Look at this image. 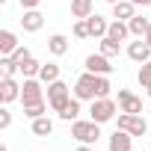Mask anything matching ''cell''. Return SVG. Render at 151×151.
I'll return each instance as SVG.
<instances>
[{
	"label": "cell",
	"mask_w": 151,
	"mask_h": 151,
	"mask_svg": "<svg viewBox=\"0 0 151 151\" xmlns=\"http://www.w3.org/2000/svg\"><path fill=\"white\" fill-rule=\"evenodd\" d=\"M42 86H45V83H42L39 77H24V83H21V104L30 107V104L45 101V89H42Z\"/></svg>",
	"instance_id": "cell-6"
},
{
	"label": "cell",
	"mask_w": 151,
	"mask_h": 151,
	"mask_svg": "<svg viewBox=\"0 0 151 151\" xmlns=\"http://www.w3.org/2000/svg\"><path fill=\"white\" fill-rule=\"evenodd\" d=\"M86 24H89V39H104L107 30H110V21H107L104 15H98V12H92V15L86 18Z\"/></svg>",
	"instance_id": "cell-13"
},
{
	"label": "cell",
	"mask_w": 151,
	"mask_h": 151,
	"mask_svg": "<svg viewBox=\"0 0 151 151\" xmlns=\"http://www.w3.org/2000/svg\"><path fill=\"white\" fill-rule=\"evenodd\" d=\"M39 71H42V62L36 56H30V59L21 62V77H39Z\"/></svg>",
	"instance_id": "cell-25"
},
{
	"label": "cell",
	"mask_w": 151,
	"mask_h": 151,
	"mask_svg": "<svg viewBox=\"0 0 151 151\" xmlns=\"http://www.w3.org/2000/svg\"><path fill=\"white\" fill-rule=\"evenodd\" d=\"M39 80H42L45 86H47V83H53V80H59V65H56V62H42Z\"/></svg>",
	"instance_id": "cell-21"
},
{
	"label": "cell",
	"mask_w": 151,
	"mask_h": 151,
	"mask_svg": "<svg viewBox=\"0 0 151 151\" xmlns=\"http://www.w3.org/2000/svg\"><path fill=\"white\" fill-rule=\"evenodd\" d=\"M74 151H92V145H83V142H80V145L74 148Z\"/></svg>",
	"instance_id": "cell-33"
},
{
	"label": "cell",
	"mask_w": 151,
	"mask_h": 151,
	"mask_svg": "<svg viewBox=\"0 0 151 151\" xmlns=\"http://www.w3.org/2000/svg\"><path fill=\"white\" fill-rule=\"evenodd\" d=\"M47 101H39V104H30V107H24V116L30 119V122H36V119H42V116H47Z\"/></svg>",
	"instance_id": "cell-24"
},
{
	"label": "cell",
	"mask_w": 151,
	"mask_h": 151,
	"mask_svg": "<svg viewBox=\"0 0 151 151\" xmlns=\"http://www.w3.org/2000/svg\"><path fill=\"white\" fill-rule=\"evenodd\" d=\"M95 12V0H71V18H89Z\"/></svg>",
	"instance_id": "cell-19"
},
{
	"label": "cell",
	"mask_w": 151,
	"mask_h": 151,
	"mask_svg": "<svg viewBox=\"0 0 151 151\" xmlns=\"http://www.w3.org/2000/svg\"><path fill=\"white\" fill-rule=\"evenodd\" d=\"M127 56H130L136 65H142V62H148V59H151V45H148L145 39H136V42H130V45H127Z\"/></svg>",
	"instance_id": "cell-10"
},
{
	"label": "cell",
	"mask_w": 151,
	"mask_h": 151,
	"mask_svg": "<svg viewBox=\"0 0 151 151\" xmlns=\"http://www.w3.org/2000/svg\"><path fill=\"white\" fill-rule=\"evenodd\" d=\"M18 47V36L12 30H0V56H9Z\"/></svg>",
	"instance_id": "cell-17"
},
{
	"label": "cell",
	"mask_w": 151,
	"mask_h": 151,
	"mask_svg": "<svg viewBox=\"0 0 151 151\" xmlns=\"http://www.w3.org/2000/svg\"><path fill=\"white\" fill-rule=\"evenodd\" d=\"M133 139H136L133 133L116 127V130L110 133V139H107V151H133Z\"/></svg>",
	"instance_id": "cell-7"
},
{
	"label": "cell",
	"mask_w": 151,
	"mask_h": 151,
	"mask_svg": "<svg viewBox=\"0 0 151 151\" xmlns=\"http://www.w3.org/2000/svg\"><path fill=\"white\" fill-rule=\"evenodd\" d=\"M42 0H21V9H39Z\"/></svg>",
	"instance_id": "cell-31"
},
{
	"label": "cell",
	"mask_w": 151,
	"mask_h": 151,
	"mask_svg": "<svg viewBox=\"0 0 151 151\" xmlns=\"http://www.w3.org/2000/svg\"><path fill=\"white\" fill-rule=\"evenodd\" d=\"M74 39H89V24H86V18H77L74 21Z\"/></svg>",
	"instance_id": "cell-28"
},
{
	"label": "cell",
	"mask_w": 151,
	"mask_h": 151,
	"mask_svg": "<svg viewBox=\"0 0 151 151\" xmlns=\"http://www.w3.org/2000/svg\"><path fill=\"white\" fill-rule=\"evenodd\" d=\"M127 27H130V36H136V39H142V36L148 33V27H151V21H148L145 15H139V12H136V15H133V18L127 21Z\"/></svg>",
	"instance_id": "cell-20"
},
{
	"label": "cell",
	"mask_w": 151,
	"mask_h": 151,
	"mask_svg": "<svg viewBox=\"0 0 151 151\" xmlns=\"http://www.w3.org/2000/svg\"><path fill=\"white\" fill-rule=\"evenodd\" d=\"M113 86L107 80V74H92V71H83L77 83H74V98L80 101H95V98H110Z\"/></svg>",
	"instance_id": "cell-1"
},
{
	"label": "cell",
	"mask_w": 151,
	"mask_h": 151,
	"mask_svg": "<svg viewBox=\"0 0 151 151\" xmlns=\"http://www.w3.org/2000/svg\"><path fill=\"white\" fill-rule=\"evenodd\" d=\"M148 151H151V148H148Z\"/></svg>",
	"instance_id": "cell-37"
},
{
	"label": "cell",
	"mask_w": 151,
	"mask_h": 151,
	"mask_svg": "<svg viewBox=\"0 0 151 151\" xmlns=\"http://www.w3.org/2000/svg\"><path fill=\"white\" fill-rule=\"evenodd\" d=\"M116 127H122V130H127L133 136H145L148 133V122L142 119V113H119Z\"/></svg>",
	"instance_id": "cell-5"
},
{
	"label": "cell",
	"mask_w": 151,
	"mask_h": 151,
	"mask_svg": "<svg viewBox=\"0 0 151 151\" xmlns=\"http://www.w3.org/2000/svg\"><path fill=\"white\" fill-rule=\"evenodd\" d=\"M116 113H122V110H119V104H116L113 98H95V101H92V107H89V119H92V122H98V124L113 122V119H116Z\"/></svg>",
	"instance_id": "cell-4"
},
{
	"label": "cell",
	"mask_w": 151,
	"mask_h": 151,
	"mask_svg": "<svg viewBox=\"0 0 151 151\" xmlns=\"http://www.w3.org/2000/svg\"><path fill=\"white\" fill-rule=\"evenodd\" d=\"M68 47H71V45H68V36H62V33H53V36L47 39V50H50L53 56H65Z\"/></svg>",
	"instance_id": "cell-14"
},
{
	"label": "cell",
	"mask_w": 151,
	"mask_h": 151,
	"mask_svg": "<svg viewBox=\"0 0 151 151\" xmlns=\"http://www.w3.org/2000/svg\"><path fill=\"white\" fill-rule=\"evenodd\" d=\"M107 3H110V6H113V3H119V0H107Z\"/></svg>",
	"instance_id": "cell-35"
},
{
	"label": "cell",
	"mask_w": 151,
	"mask_h": 151,
	"mask_svg": "<svg viewBox=\"0 0 151 151\" xmlns=\"http://www.w3.org/2000/svg\"><path fill=\"white\" fill-rule=\"evenodd\" d=\"M119 110L122 113H142V98H136L130 89H119Z\"/></svg>",
	"instance_id": "cell-12"
},
{
	"label": "cell",
	"mask_w": 151,
	"mask_h": 151,
	"mask_svg": "<svg viewBox=\"0 0 151 151\" xmlns=\"http://www.w3.org/2000/svg\"><path fill=\"white\" fill-rule=\"evenodd\" d=\"M71 98H74V89H71L65 80H53V83H47V104H50L53 113H59Z\"/></svg>",
	"instance_id": "cell-3"
},
{
	"label": "cell",
	"mask_w": 151,
	"mask_h": 151,
	"mask_svg": "<svg viewBox=\"0 0 151 151\" xmlns=\"http://www.w3.org/2000/svg\"><path fill=\"white\" fill-rule=\"evenodd\" d=\"M0 101L3 104H12V101H21V83L15 77H0Z\"/></svg>",
	"instance_id": "cell-8"
},
{
	"label": "cell",
	"mask_w": 151,
	"mask_h": 151,
	"mask_svg": "<svg viewBox=\"0 0 151 151\" xmlns=\"http://www.w3.org/2000/svg\"><path fill=\"white\" fill-rule=\"evenodd\" d=\"M107 36L110 39H116V42H127L130 39V27H127V21H110V30H107Z\"/></svg>",
	"instance_id": "cell-16"
},
{
	"label": "cell",
	"mask_w": 151,
	"mask_h": 151,
	"mask_svg": "<svg viewBox=\"0 0 151 151\" xmlns=\"http://www.w3.org/2000/svg\"><path fill=\"white\" fill-rule=\"evenodd\" d=\"M21 27H24V33H39V30L45 27V15H42L39 9H24Z\"/></svg>",
	"instance_id": "cell-11"
},
{
	"label": "cell",
	"mask_w": 151,
	"mask_h": 151,
	"mask_svg": "<svg viewBox=\"0 0 151 151\" xmlns=\"http://www.w3.org/2000/svg\"><path fill=\"white\" fill-rule=\"evenodd\" d=\"M33 133H36V136H50V133H53V119H50V116L36 119V122H33Z\"/></svg>",
	"instance_id": "cell-23"
},
{
	"label": "cell",
	"mask_w": 151,
	"mask_h": 151,
	"mask_svg": "<svg viewBox=\"0 0 151 151\" xmlns=\"http://www.w3.org/2000/svg\"><path fill=\"white\" fill-rule=\"evenodd\" d=\"M136 80H139V86H142V89H151V59L139 65V74H136Z\"/></svg>",
	"instance_id": "cell-27"
},
{
	"label": "cell",
	"mask_w": 151,
	"mask_h": 151,
	"mask_svg": "<svg viewBox=\"0 0 151 151\" xmlns=\"http://www.w3.org/2000/svg\"><path fill=\"white\" fill-rule=\"evenodd\" d=\"M142 39H145V42H148V45H151V27H148V33H145V36H142Z\"/></svg>",
	"instance_id": "cell-34"
},
{
	"label": "cell",
	"mask_w": 151,
	"mask_h": 151,
	"mask_svg": "<svg viewBox=\"0 0 151 151\" xmlns=\"http://www.w3.org/2000/svg\"><path fill=\"white\" fill-rule=\"evenodd\" d=\"M83 65H86V71H92V74H113V65H110V56H104L101 50H98V53H89Z\"/></svg>",
	"instance_id": "cell-9"
},
{
	"label": "cell",
	"mask_w": 151,
	"mask_h": 151,
	"mask_svg": "<svg viewBox=\"0 0 151 151\" xmlns=\"http://www.w3.org/2000/svg\"><path fill=\"white\" fill-rule=\"evenodd\" d=\"M133 15H136V3H130V0H119V3H113V18L130 21Z\"/></svg>",
	"instance_id": "cell-15"
},
{
	"label": "cell",
	"mask_w": 151,
	"mask_h": 151,
	"mask_svg": "<svg viewBox=\"0 0 151 151\" xmlns=\"http://www.w3.org/2000/svg\"><path fill=\"white\" fill-rule=\"evenodd\" d=\"M71 136L83 145H95L101 139V124L92 119H77V122H71Z\"/></svg>",
	"instance_id": "cell-2"
},
{
	"label": "cell",
	"mask_w": 151,
	"mask_h": 151,
	"mask_svg": "<svg viewBox=\"0 0 151 151\" xmlns=\"http://www.w3.org/2000/svg\"><path fill=\"white\" fill-rule=\"evenodd\" d=\"M56 116H59L62 122H68V124H71V122H77V119H80V98H71V101H68Z\"/></svg>",
	"instance_id": "cell-18"
},
{
	"label": "cell",
	"mask_w": 151,
	"mask_h": 151,
	"mask_svg": "<svg viewBox=\"0 0 151 151\" xmlns=\"http://www.w3.org/2000/svg\"><path fill=\"white\" fill-rule=\"evenodd\" d=\"M98 50H101L104 56H110V59H113V56H119V53H122V42H116V39L104 36V39H101V47H98Z\"/></svg>",
	"instance_id": "cell-22"
},
{
	"label": "cell",
	"mask_w": 151,
	"mask_h": 151,
	"mask_svg": "<svg viewBox=\"0 0 151 151\" xmlns=\"http://www.w3.org/2000/svg\"><path fill=\"white\" fill-rule=\"evenodd\" d=\"M9 56H12V59L21 65V62H24V59H30L33 53H30V47H27V45H18V47H15V53H9Z\"/></svg>",
	"instance_id": "cell-29"
},
{
	"label": "cell",
	"mask_w": 151,
	"mask_h": 151,
	"mask_svg": "<svg viewBox=\"0 0 151 151\" xmlns=\"http://www.w3.org/2000/svg\"><path fill=\"white\" fill-rule=\"evenodd\" d=\"M148 98H151V89H148Z\"/></svg>",
	"instance_id": "cell-36"
},
{
	"label": "cell",
	"mask_w": 151,
	"mask_h": 151,
	"mask_svg": "<svg viewBox=\"0 0 151 151\" xmlns=\"http://www.w3.org/2000/svg\"><path fill=\"white\" fill-rule=\"evenodd\" d=\"M12 124V113H9V104H3V110H0V130H9Z\"/></svg>",
	"instance_id": "cell-30"
},
{
	"label": "cell",
	"mask_w": 151,
	"mask_h": 151,
	"mask_svg": "<svg viewBox=\"0 0 151 151\" xmlns=\"http://www.w3.org/2000/svg\"><path fill=\"white\" fill-rule=\"evenodd\" d=\"M0 71H3L6 77H15V74H21V65L12 56H0Z\"/></svg>",
	"instance_id": "cell-26"
},
{
	"label": "cell",
	"mask_w": 151,
	"mask_h": 151,
	"mask_svg": "<svg viewBox=\"0 0 151 151\" xmlns=\"http://www.w3.org/2000/svg\"><path fill=\"white\" fill-rule=\"evenodd\" d=\"M130 3H136V6H142V9H145V6H151V0H130Z\"/></svg>",
	"instance_id": "cell-32"
}]
</instances>
